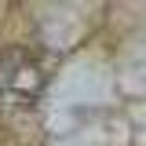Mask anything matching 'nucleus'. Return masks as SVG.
Returning a JSON list of instances; mask_svg holds the SVG:
<instances>
[{"label": "nucleus", "mask_w": 146, "mask_h": 146, "mask_svg": "<svg viewBox=\"0 0 146 146\" xmlns=\"http://www.w3.org/2000/svg\"><path fill=\"white\" fill-rule=\"evenodd\" d=\"M44 88V70L26 51H7L0 58V99L11 106H33Z\"/></svg>", "instance_id": "1"}]
</instances>
